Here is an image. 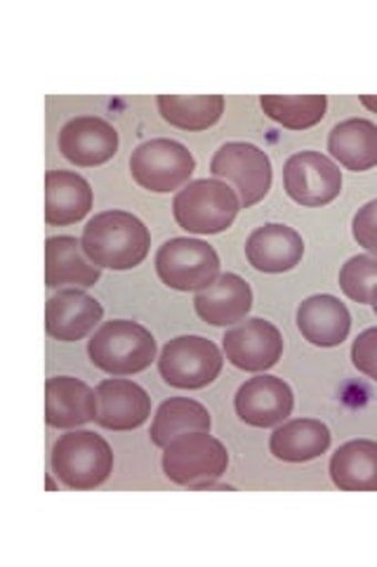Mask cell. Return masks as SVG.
I'll return each mask as SVG.
<instances>
[{
  "label": "cell",
  "mask_w": 377,
  "mask_h": 567,
  "mask_svg": "<svg viewBox=\"0 0 377 567\" xmlns=\"http://www.w3.org/2000/svg\"><path fill=\"white\" fill-rule=\"evenodd\" d=\"M352 233L358 246L368 248L370 254L377 256V199L364 204L356 210L354 223H352Z\"/></svg>",
  "instance_id": "f546056e"
},
{
  "label": "cell",
  "mask_w": 377,
  "mask_h": 567,
  "mask_svg": "<svg viewBox=\"0 0 377 567\" xmlns=\"http://www.w3.org/2000/svg\"><path fill=\"white\" fill-rule=\"evenodd\" d=\"M52 471L71 489H95L114 471V452L93 431H71L52 447Z\"/></svg>",
  "instance_id": "277c9868"
},
{
  "label": "cell",
  "mask_w": 377,
  "mask_h": 567,
  "mask_svg": "<svg viewBox=\"0 0 377 567\" xmlns=\"http://www.w3.org/2000/svg\"><path fill=\"white\" fill-rule=\"evenodd\" d=\"M104 317V308L97 298L81 289H64L48 298L45 329L52 339L74 343L93 331Z\"/></svg>",
  "instance_id": "5bb4252c"
},
{
  "label": "cell",
  "mask_w": 377,
  "mask_h": 567,
  "mask_svg": "<svg viewBox=\"0 0 377 567\" xmlns=\"http://www.w3.org/2000/svg\"><path fill=\"white\" fill-rule=\"evenodd\" d=\"M118 133L100 116H76L60 131V152L76 166H100L116 154Z\"/></svg>",
  "instance_id": "4fadbf2b"
},
{
  "label": "cell",
  "mask_w": 377,
  "mask_h": 567,
  "mask_svg": "<svg viewBox=\"0 0 377 567\" xmlns=\"http://www.w3.org/2000/svg\"><path fill=\"white\" fill-rule=\"evenodd\" d=\"M156 102L164 118L182 131H206L224 112L222 95H158Z\"/></svg>",
  "instance_id": "484cf974"
},
{
  "label": "cell",
  "mask_w": 377,
  "mask_h": 567,
  "mask_svg": "<svg viewBox=\"0 0 377 567\" xmlns=\"http://www.w3.org/2000/svg\"><path fill=\"white\" fill-rule=\"evenodd\" d=\"M130 171L145 189L172 192L189 181L196 171V158L182 142L154 137L135 147L130 156Z\"/></svg>",
  "instance_id": "9c48e42d"
},
{
  "label": "cell",
  "mask_w": 377,
  "mask_h": 567,
  "mask_svg": "<svg viewBox=\"0 0 377 567\" xmlns=\"http://www.w3.org/2000/svg\"><path fill=\"white\" fill-rule=\"evenodd\" d=\"M102 277V268L90 260L83 244L76 237H50L45 241V284L50 289L66 287H95Z\"/></svg>",
  "instance_id": "ffe728a7"
},
{
  "label": "cell",
  "mask_w": 377,
  "mask_h": 567,
  "mask_svg": "<svg viewBox=\"0 0 377 567\" xmlns=\"http://www.w3.org/2000/svg\"><path fill=\"white\" fill-rule=\"evenodd\" d=\"M358 100H362V104H364V106H368L370 112H375V114H377V95H362Z\"/></svg>",
  "instance_id": "4dcf8cb0"
},
{
  "label": "cell",
  "mask_w": 377,
  "mask_h": 567,
  "mask_svg": "<svg viewBox=\"0 0 377 567\" xmlns=\"http://www.w3.org/2000/svg\"><path fill=\"white\" fill-rule=\"evenodd\" d=\"M193 308L212 327L237 324L253 308V289L243 277L224 272L206 289L196 291Z\"/></svg>",
  "instance_id": "e0dca14e"
},
{
  "label": "cell",
  "mask_w": 377,
  "mask_h": 567,
  "mask_svg": "<svg viewBox=\"0 0 377 567\" xmlns=\"http://www.w3.org/2000/svg\"><path fill=\"white\" fill-rule=\"evenodd\" d=\"M97 423L109 431L139 429L151 414V398L145 388L128 379H106L97 385Z\"/></svg>",
  "instance_id": "9a60e30c"
},
{
  "label": "cell",
  "mask_w": 377,
  "mask_h": 567,
  "mask_svg": "<svg viewBox=\"0 0 377 567\" xmlns=\"http://www.w3.org/2000/svg\"><path fill=\"white\" fill-rule=\"evenodd\" d=\"M227 360L243 371L272 369L283 354L281 331L262 317H250L229 329L222 339Z\"/></svg>",
  "instance_id": "8fae6325"
},
{
  "label": "cell",
  "mask_w": 377,
  "mask_h": 567,
  "mask_svg": "<svg viewBox=\"0 0 377 567\" xmlns=\"http://www.w3.org/2000/svg\"><path fill=\"white\" fill-rule=\"evenodd\" d=\"M245 256L260 272H289L304 256V241L293 227L266 223L250 233Z\"/></svg>",
  "instance_id": "ac0fdd59"
},
{
  "label": "cell",
  "mask_w": 377,
  "mask_h": 567,
  "mask_svg": "<svg viewBox=\"0 0 377 567\" xmlns=\"http://www.w3.org/2000/svg\"><path fill=\"white\" fill-rule=\"evenodd\" d=\"M93 208V189L83 175L71 171H50L45 175V220L50 225H71L85 218Z\"/></svg>",
  "instance_id": "44dd1931"
},
{
  "label": "cell",
  "mask_w": 377,
  "mask_h": 567,
  "mask_svg": "<svg viewBox=\"0 0 377 567\" xmlns=\"http://www.w3.org/2000/svg\"><path fill=\"white\" fill-rule=\"evenodd\" d=\"M224 358L203 336H177L160 350L158 371L168 385L199 390L220 377Z\"/></svg>",
  "instance_id": "52a82bcc"
},
{
  "label": "cell",
  "mask_w": 377,
  "mask_h": 567,
  "mask_svg": "<svg viewBox=\"0 0 377 567\" xmlns=\"http://www.w3.org/2000/svg\"><path fill=\"white\" fill-rule=\"evenodd\" d=\"M241 208L237 189L220 177H203L179 189L172 199L177 225L193 235H218L231 227Z\"/></svg>",
  "instance_id": "3957f363"
},
{
  "label": "cell",
  "mask_w": 377,
  "mask_h": 567,
  "mask_svg": "<svg viewBox=\"0 0 377 567\" xmlns=\"http://www.w3.org/2000/svg\"><path fill=\"white\" fill-rule=\"evenodd\" d=\"M210 425L212 419L201 402L189 398H170L156 410L149 435L156 447H168L175 437L185 433H210Z\"/></svg>",
  "instance_id": "d4e9b609"
},
{
  "label": "cell",
  "mask_w": 377,
  "mask_h": 567,
  "mask_svg": "<svg viewBox=\"0 0 377 567\" xmlns=\"http://www.w3.org/2000/svg\"><path fill=\"white\" fill-rule=\"evenodd\" d=\"M164 450V473L177 485L214 483L229 466L227 447L206 431L179 435Z\"/></svg>",
  "instance_id": "5b68a950"
},
{
  "label": "cell",
  "mask_w": 377,
  "mask_h": 567,
  "mask_svg": "<svg viewBox=\"0 0 377 567\" xmlns=\"http://www.w3.org/2000/svg\"><path fill=\"white\" fill-rule=\"evenodd\" d=\"M97 390L74 377H55L45 383V421L52 429H78L97 419Z\"/></svg>",
  "instance_id": "2e32d148"
},
{
  "label": "cell",
  "mask_w": 377,
  "mask_h": 567,
  "mask_svg": "<svg viewBox=\"0 0 377 567\" xmlns=\"http://www.w3.org/2000/svg\"><path fill=\"white\" fill-rule=\"evenodd\" d=\"M331 477L345 492H377V442H345L331 458Z\"/></svg>",
  "instance_id": "cb8c5ba5"
},
{
  "label": "cell",
  "mask_w": 377,
  "mask_h": 567,
  "mask_svg": "<svg viewBox=\"0 0 377 567\" xmlns=\"http://www.w3.org/2000/svg\"><path fill=\"white\" fill-rule=\"evenodd\" d=\"M339 287L356 303H370L377 289V256L349 258L339 270Z\"/></svg>",
  "instance_id": "83f0119b"
},
{
  "label": "cell",
  "mask_w": 377,
  "mask_h": 567,
  "mask_svg": "<svg viewBox=\"0 0 377 567\" xmlns=\"http://www.w3.org/2000/svg\"><path fill=\"white\" fill-rule=\"evenodd\" d=\"M328 152L349 171H368L377 164V123L368 118L339 121L328 135Z\"/></svg>",
  "instance_id": "603a6c76"
},
{
  "label": "cell",
  "mask_w": 377,
  "mask_h": 567,
  "mask_svg": "<svg viewBox=\"0 0 377 567\" xmlns=\"http://www.w3.org/2000/svg\"><path fill=\"white\" fill-rule=\"evenodd\" d=\"M156 272L170 289L201 291L220 277V256L208 241L175 237L158 248Z\"/></svg>",
  "instance_id": "8992f818"
},
{
  "label": "cell",
  "mask_w": 377,
  "mask_h": 567,
  "mask_svg": "<svg viewBox=\"0 0 377 567\" xmlns=\"http://www.w3.org/2000/svg\"><path fill=\"white\" fill-rule=\"evenodd\" d=\"M293 390L279 377H255L248 379L237 393L233 406L237 414L248 425L255 429H272V425L283 423L293 412Z\"/></svg>",
  "instance_id": "7c38bea8"
},
{
  "label": "cell",
  "mask_w": 377,
  "mask_h": 567,
  "mask_svg": "<svg viewBox=\"0 0 377 567\" xmlns=\"http://www.w3.org/2000/svg\"><path fill=\"white\" fill-rule=\"evenodd\" d=\"M352 362L358 371L377 381V327H370L356 336L352 346Z\"/></svg>",
  "instance_id": "f1b7e54d"
},
{
  "label": "cell",
  "mask_w": 377,
  "mask_h": 567,
  "mask_svg": "<svg viewBox=\"0 0 377 567\" xmlns=\"http://www.w3.org/2000/svg\"><path fill=\"white\" fill-rule=\"evenodd\" d=\"M210 173L237 187L243 208L262 202L272 189V158L253 142H224L210 158Z\"/></svg>",
  "instance_id": "ba28073f"
},
{
  "label": "cell",
  "mask_w": 377,
  "mask_h": 567,
  "mask_svg": "<svg viewBox=\"0 0 377 567\" xmlns=\"http://www.w3.org/2000/svg\"><path fill=\"white\" fill-rule=\"evenodd\" d=\"M370 303H373V308H375V315H377V289L373 291V300H370Z\"/></svg>",
  "instance_id": "1f68e13d"
},
{
  "label": "cell",
  "mask_w": 377,
  "mask_h": 567,
  "mask_svg": "<svg viewBox=\"0 0 377 567\" xmlns=\"http://www.w3.org/2000/svg\"><path fill=\"white\" fill-rule=\"evenodd\" d=\"M87 354L106 374L130 377L156 360V339L147 327L130 319H112L87 341Z\"/></svg>",
  "instance_id": "7a4b0ae2"
},
{
  "label": "cell",
  "mask_w": 377,
  "mask_h": 567,
  "mask_svg": "<svg viewBox=\"0 0 377 567\" xmlns=\"http://www.w3.org/2000/svg\"><path fill=\"white\" fill-rule=\"evenodd\" d=\"M331 447V431L328 425L316 419H293L269 437V450L281 461H291V464H302V461H312L321 454H326Z\"/></svg>",
  "instance_id": "7402d4cb"
},
{
  "label": "cell",
  "mask_w": 377,
  "mask_h": 567,
  "mask_svg": "<svg viewBox=\"0 0 377 567\" xmlns=\"http://www.w3.org/2000/svg\"><path fill=\"white\" fill-rule=\"evenodd\" d=\"M297 327L304 339L321 348L343 343L352 329V315L343 300L331 293H316L297 308Z\"/></svg>",
  "instance_id": "d6986e66"
},
{
  "label": "cell",
  "mask_w": 377,
  "mask_h": 567,
  "mask_svg": "<svg viewBox=\"0 0 377 567\" xmlns=\"http://www.w3.org/2000/svg\"><path fill=\"white\" fill-rule=\"evenodd\" d=\"M260 104L264 114L283 123L285 128L304 131L312 128L326 116V95H262Z\"/></svg>",
  "instance_id": "4316f807"
},
{
  "label": "cell",
  "mask_w": 377,
  "mask_h": 567,
  "mask_svg": "<svg viewBox=\"0 0 377 567\" xmlns=\"http://www.w3.org/2000/svg\"><path fill=\"white\" fill-rule=\"evenodd\" d=\"M83 251L97 268L130 270L147 258L151 235L128 210H104L83 227Z\"/></svg>",
  "instance_id": "6da1fadb"
},
{
  "label": "cell",
  "mask_w": 377,
  "mask_h": 567,
  "mask_svg": "<svg viewBox=\"0 0 377 567\" xmlns=\"http://www.w3.org/2000/svg\"><path fill=\"white\" fill-rule=\"evenodd\" d=\"M289 197L302 206L331 204L343 189V171L321 152H297L283 166Z\"/></svg>",
  "instance_id": "30bf717a"
}]
</instances>
